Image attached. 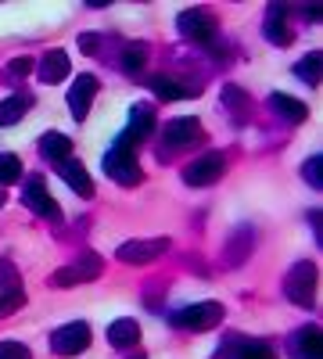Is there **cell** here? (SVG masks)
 Wrapping results in <instances>:
<instances>
[{"mask_svg":"<svg viewBox=\"0 0 323 359\" xmlns=\"http://www.w3.org/2000/svg\"><path fill=\"white\" fill-rule=\"evenodd\" d=\"M144 86H148L158 101H184V97H194V86H184L180 79H172V76H165V72L148 76V79H144Z\"/></svg>","mask_w":323,"mask_h":359,"instance_id":"cell-17","label":"cell"},{"mask_svg":"<svg viewBox=\"0 0 323 359\" xmlns=\"http://www.w3.org/2000/svg\"><path fill=\"white\" fill-rule=\"evenodd\" d=\"M104 176L111 180V184H119V187H137L144 180V169L137 162V147L126 137L115 140L111 151L104 155Z\"/></svg>","mask_w":323,"mask_h":359,"instance_id":"cell-1","label":"cell"},{"mask_svg":"<svg viewBox=\"0 0 323 359\" xmlns=\"http://www.w3.org/2000/svg\"><path fill=\"white\" fill-rule=\"evenodd\" d=\"M262 36L277 47H291V22H287V8L284 4H270L266 18H262Z\"/></svg>","mask_w":323,"mask_h":359,"instance_id":"cell-14","label":"cell"},{"mask_svg":"<svg viewBox=\"0 0 323 359\" xmlns=\"http://www.w3.org/2000/svg\"><path fill=\"white\" fill-rule=\"evenodd\" d=\"M0 359H33V348L22 341H0Z\"/></svg>","mask_w":323,"mask_h":359,"instance_id":"cell-30","label":"cell"},{"mask_svg":"<svg viewBox=\"0 0 323 359\" xmlns=\"http://www.w3.org/2000/svg\"><path fill=\"white\" fill-rule=\"evenodd\" d=\"M284 294L287 302H295L298 309H312L316 306V262L302 259L287 269L284 277Z\"/></svg>","mask_w":323,"mask_h":359,"instance_id":"cell-2","label":"cell"},{"mask_svg":"<svg viewBox=\"0 0 323 359\" xmlns=\"http://www.w3.org/2000/svg\"><path fill=\"white\" fill-rule=\"evenodd\" d=\"M165 252H169V237H148V241H123L115 255L130 266H144V262H155Z\"/></svg>","mask_w":323,"mask_h":359,"instance_id":"cell-11","label":"cell"},{"mask_svg":"<svg viewBox=\"0 0 323 359\" xmlns=\"http://www.w3.org/2000/svg\"><path fill=\"white\" fill-rule=\"evenodd\" d=\"M104 273V262L101 255L94 252H83L72 266H62L50 273V287H76V284H86V280H97Z\"/></svg>","mask_w":323,"mask_h":359,"instance_id":"cell-3","label":"cell"},{"mask_svg":"<svg viewBox=\"0 0 323 359\" xmlns=\"http://www.w3.org/2000/svg\"><path fill=\"white\" fill-rule=\"evenodd\" d=\"M270 108H273V115H277V118H284V123H295V126L309 118L305 101L291 97V94H270Z\"/></svg>","mask_w":323,"mask_h":359,"instance_id":"cell-19","label":"cell"},{"mask_svg":"<svg viewBox=\"0 0 323 359\" xmlns=\"http://www.w3.org/2000/svg\"><path fill=\"white\" fill-rule=\"evenodd\" d=\"M252 248H255V230L252 226H238V230L230 233V241H226V262L230 266H241L252 255Z\"/></svg>","mask_w":323,"mask_h":359,"instance_id":"cell-20","label":"cell"},{"mask_svg":"<svg viewBox=\"0 0 323 359\" xmlns=\"http://www.w3.org/2000/svg\"><path fill=\"white\" fill-rule=\"evenodd\" d=\"M226 172V155L223 151H205L191 165H184V184L187 187H212Z\"/></svg>","mask_w":323,"mask_h":359,"instance_id":"cell-7","label":"cell"},{"mask_svg":"<svg viewBox=\"0 0 323 359\" xmlns=\"http://www.w3.org/2000/svg\"><path fill=\"white\" fill-rule=\"evenodd\" d=\"M223 104L230 108V115H238V123L248 118V94L241 86H223Z\"/></svg>","mask_w":323,"mask_h":359,"instance_id":"cell-26","label":"cell"},{"mask_svg":"<svg viewBox=\"0 0 323 359\" xmlns=\"http://www.w3.org/2000/svg\"><path fill=\"white\" fill-rule=\"evenodd\" d=\"M22 205L29 208V212H36L43 219H57L62 216V208H57V201L47 194V184L40 176H29L25 180V187H22Z\"/></svg>","mask_w":323,"mask_h":359,"instance_id":"cell-8","label":"cell"},{"mask_svg":"<svg viewBox=\"0 0 323 359\" xmlns=\"http://www.w3.org/2000/svg\"><path fill=\"white\" fill-rule=\"evenodd\" d=\"M40 155L47 158V162H65V158H72V140L65 137V133H57V130H47L43 137H40Z\"/></svg>","mask_w":323,"mask_h":359,"instance_id":"cell-21","label":"cell"},{"mask_svg":"<svg viewBox=\"0 0 323 359\" xmlns=\"http://www.w3.org/2000/svg\"><path fill=\"white\" fill-rule=\"evenodd\" d=\"M0 208H4V191H0Z\"/></svg>","mask_w":323,"mask_h":359,"instance_id":"cell-34","label":"cell"},{"mask_svg":"<svg viewBox=\"0 0 323 359\" xmlns=\"http://www.w3.org/2000/svg\"><path fill=\"white\" fill-rule=\"evenodd\" d=\"M29 101L25 94H11V97H4L0 101V126H15V123H22L25 118V111H29Z\"/></svg>","mask_w":323,"mask_h":359,"instance_id":"cell-23","label":"cell"},{"mask_svg":"<svg viewBox=\"0 0 323 359\" xmlns=\"http://www.w3.org/2000/svg\"><path fill=\"white\" fill-rule=\"evenodd\" d=\"M172 327H184V331H212V327L223 323V306L219 302H194L184 306L169 316Z\"/></svg>","mask_w":323,"mask_h":359,"instance_id":"cell-4","label":"cell"},{"mask_svg":"<svg viewBox=\"0 0 323 359\" xmlns=\"http://www.w3.org/2000/svg\"><path fill=\"white\" fill-rule=\"evenodd\" d=\"M79 47H83V54H97L101 36H97V33H83V36H79Z\"/></svg>","mask_w":323,"mask_h":359,"instance_id":"cell-31","label":"cell"},{"mask_svg":"<svg viewBox=\"0 0 323 359\" xmlns=\"http://www.w3.org/2000/svg\"><path fill=\"white\" fill-rule=\"evenodd\" d=\"M155 126H158V123H155V108H148V104H133V108H130V126H126L119 137H126V140L137 147V144H144V140L155 133Z\"/></svg>","mask_w":323,"mask_h":359,"instance_id":"cell-15","label":"cell"},{"mask_svg":"<svg viewBox=\"0 0 323 359\" xmlns=\"http://www.w3.org/2000/svg\"><path fill=\"white\" fill-rule=\"evenodd\" d=\"M8 69H11L15 76H29V72H33V57H15Z\"/></svg>","mask_w":323,"mask_h":359,"instance_id":"cell-32","label":"cell"},{"mask_svg":"<svg viewBox=\"0 0 323 359\" xmlns=\"http://www.w3.org/2000/svg\"><path fill=\"white\" fill-rule=\"evenodd\" d=\"M97 90H101V83H97V76H76V83L69 86V108H72V118L76 123H86V115H90V104H94V97H97Z\"/></svg>","mask_w":323,"mask_h":359,"instance_id":"cell-10","label":"cell"},{"mask_svg":"<svg viewBox=\"0 0 323 359\" xmlns=\"http://www.w3.org/2000/svg\"><path fill=\"white\" fill-rule=\"evenodd\" d=\"M90 323L86 320H72V323H62L57 331L50 334V352L54 355H79L90 348Z\"/></svg>","mask_w":323,"mask_h":359,"instance_id":"cell-6","label":"cell"},{"mask_svg":"<svg viewBox=\"0 0 323 359\" xmlns=\"http://www.w3.org/2000/svg\"><path fill=\"white\" fill-rule=\"evenodd\" d=\"M295 76L302 79V83H309V86H316L319 79H323V54L319 50H312V54H305L302 62L295 65Z\"/></svg>","mask_w":323,"mask_h":359,"instance_id":"cell-25","label":"cell"},{"mask_svg":"<svg viewBox=\"0 0 323 359\" xmlns=\"http://www.w3.org/2000/svg\"><path fill=\"white\" fill-rule=\"evenodd\" d=\"M144 62H148V43H130L119 57V69L126 76H140L144 72Z\"/></svg>","mask_w":323,"mask_h":359,"instance_id":"cell-24","label":"cell"},{"mask_svg":"<svg viewBox=\"0 0 323 359\" xmlns=\"http://www.w3.org/2000/svg\"><path fill=\"white\" fill-rule=\"evenodd\" d=\"M287 352H291V359H323V334H319V327L316 323L298 327V331L287 338Z\"/></svg>","mask_w":323,"mask_h":359,"instance_id":"cell-13","label":"cell"},{"mask_svg":"<svg viewBox=\"0 0 323 359\" xmlns=\"http://www.w3.org/2000/svg\"><path fill=\"white\" fill-rule=\"evenodd\" d=\"M69 54L62 50V47H50L43 57H40V65H36V72H40V83H47V86H57L65 76H69Z\"/></svg>","mask_w":323,"mask_h":359,"instance_id":"cell-18","label":"cell"},{"mask_svg":"<svg viewBox=\"0 0 323 359\" xmlns=\"http://www.w3.org/2000/svg\"><path fill=\"white\" fill-rule=\"evenodd\" d=\"M302 180L312 191H323V155H309L302 162Z\"/></svg>","mask_w":323,"mask_h":359,"instance_id":"cell-29","label":"cell"},{"mask_svg":"<svg viewBox=\"0 0 323 359\" xmlns=\"http://www.w3.org/2000/svg\"><path fill=\"white\" fill-rule=\"evenodd\" d=\"M302 11H305V18H312V22H316V18H323V8H319V4H305Z\"/></svg>","mask_w":323,"mask_h":359,"instance_id":"cell-33","label":"cell"},{"mask_svg":"<svg viewBox=\"0 0 323 359\" xmlns=\"http://www.w3.org/2000/svg\"><path fill=\"white\" fill-rule=\"evenodd\" d=\"M176 29H180V36H187V40L198 43V47H212V43H216V18L205 11V8H187V11H180V18H176Z\"/></svg>","mask_w":323,"mask_h":359,"instance_id":"cell-5","label":"cell"},{"mask_svg":"<svg viewBox=\"0 0 323 359\" xmlns=\"http://www.w3.org/2000/svg\"><path fill=\"white\" fill-rule=\"evenodd\" d=\"M54 169H57V176H62L65 184L72 187V194H79V198H94V180H90V172H86L83 162L65 158V162H57Z\"/></svg>","mask_w":323,"mask_h":359,"instance_id":"cell-16","label":"cell"},{"mask_svg":"<svg viewBox=\"0 0 323 359\" xmlns=\"http://www.w3.org/2000/svg\"><path fill=\"white\" fill-rule=\"evenodd\" d=\"M201 137V123L194 115H180V118H172V123L162 126V147L165 151H180V147L194 144Z\"/></svg>","mask_w":323,"mask_h":359,"instance_id":"cell-9","label":"cell"},{"mask_svg":"<svg viewBox=\"0 0 323 359\" xmlns=\"http://www.w3.org/2000/svg\"><path fill=\"white\" fill-rule=\"evenodd\" d=\"M233 359H277V352L266 345V341H238V348H233Z\"/></svg>","mask_w":323,"mask_h":359,"instance_id":"cell-28","label":"cell"},{"mask_svg":"<svg viewBox=\"0 0 323 359\" xmlns=\"http://www.w3.org/2000/svg\"><path fill=\"white\" fill-rule=\"evenodd\" d=\"M18 180H22V162H18V155L0 151V191L11 187V184H18Z\"/></svg>","mask_w":323,"mask_h":359,"instance_id":"cell-27","label":"cell"},{"mask_svg":"<svg viewBox=\"0 0 323 359\" xmlns=\"http://www.w3.org/2000/svg\"><path fill=\"white\" fill-rule=\"evenodd\" d=\"M108 341H111V348H137V341H140V323L130 320V316L115 320V323L108 327Z\"/></svg>","mask_w":323,"mask_h":359,"instance_id":"cell-22","label":"cell"},{"mask_svg":"<svg viewBox=\"0 0 323 359\" xmlns=\"http://www.w3.org/2000/svg\"><path fill=\"white\" fill-rule=\"evenodd\" d=\"M22 302H25V294H22V280H18L15 262L11 259H0V316L15 313Z\"/></svg>","mask_w":323,"mask_h":359,"instance_id":"cell-12","label":"cell"}]
</instances>
